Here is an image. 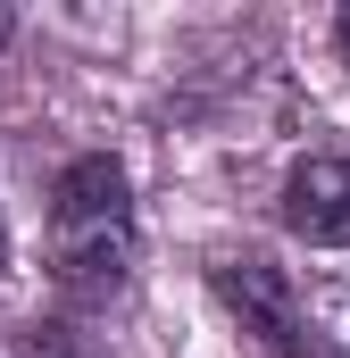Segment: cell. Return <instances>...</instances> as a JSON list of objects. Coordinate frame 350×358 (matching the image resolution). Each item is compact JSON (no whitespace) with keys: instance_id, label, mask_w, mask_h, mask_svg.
Listing matches in <instances>:
<instances>
[{"instance_id":"5b68a950","label":"cell","mask_w":350,"mask_h":358,"mask_svg":"<svg viewBox=\"0 0 350 358\" xmlns=\"http://www.w3.org/2000/svg\"><path fill=\"white\" fill-rule=\"evenodd\" d=\"M8 34H17V17H8V8H0V42H8Z\"/></svg>"},{"instance_id":"277c9868","label":"cell","mask_w":350,"mask_h":358,"mask_svg":"<svg viewBox=\"0 0 350 358\" xmlns=\"http://www.w3.org/2000/svg\"><path fill=\"white\" fill-rule=\"evenodd\" d=\"M334 50H342V67H350V8L334 17Z\"/></svg>"},{"instance_id":"8992f818","label":"cell","mask_w":350,"mask_h":358,"mask_svg":"<svg viewBox=\"0 0 350 358\" xmlns=\"http://www.w3.org/2000/svg\"><path fill=\"white\" fill-rule=\"evenodd\" d=\"M0 267H8V217H0Z\"/></svg>"},{"instance_id":"3957f363","label":"cell","mask_w":350,"mask_h":358,"mask_svg":"<svg viewBox=\"0 0 350 358\" xmlns=\"http://www.w3.org/2000/svg\"><path fill=\"white\" fill-rule=\"evenodd\" d=\"M275 217L292 242L309 250H350V150H309L284 167V192H275Z\"/></svg>"},{"instance_id":"7a4b0ae2","label":"cell","mask_w":350,"mask_h":358,"mask_svg":"<svg viewBox=\"0 0 350 358\" xmlns=\"http://www.w3.org/2000/svg\"><path fill=\"white\" fill-rule=\"evenodd\" d=\"M209 292L225 300V317H234L267 358H326L317 317L300 308L292 275L275 267L267 250H217V259H209Z\"/></svg>"},{"instance_id":"6da1fadb","label":"cell","mask_w":350,"mask_h":358,"mask_svg":"<svg viewBox=\"0 0 350 358\" xmlns=\"http://www.w3.org/2000/svg\"><path fill=\"white\" fill-rule=\"evenodd\" d=\"M142 225H134V183L108 150L67 159L50 183V267L67 292H117L134 275Z\"/></svg>"}]
</instances>
